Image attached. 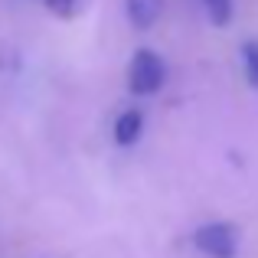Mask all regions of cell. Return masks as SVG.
I'll return each mask as SVG.
<instances>
[{
	"instance_id": "6da1fadb",
	"label": "cell",
	"mask_w": 258,
	"mask_h": 258,
	"mask_svg": "<svg viewBox=\"0 0 258 258\" xmlns=\"http://www.w3.org/2000/svg\"><path fill=\"white\" fill-rule=\"evenodd\" d=\"M167 82V66L154 49H138L127 62V88L134 95H157Z\"/></svg>"
},
{
	"instance_id": "7a4b0ae2",
	"label": "cell",
	"mask_w": 258,
	"mask_h": 258,
	"mask_svg": "<svg viewBox=\"0 0 258 258\" xmlns=\"http://www.w3.org/2000/svg\"><path fill=\"white\" fill-rule=\"evenodd\" d=\"M193 245L206 258H235L239 232H235L232 222H206L193 232Z\"/></svg>"
},
{
	"instance_id": "3957f363",
	"label": "cell",
	"mask_w": 258,
	"mask_h": 258,
	"mask_svg": "<svg viewBox=\"0 0 258 258\" xmlns=\"http://www.w3.org/2000/svg\"><path fill=\"white\" fill-rule=\"evenodd\" d=\"M141 134H144V114H141V108H124V111L114 118L111 124V138L118 147H131L141 141Z\"/></svg>"
},
{
	"instance_id": "277c9868",
	"label": "cell",
	"mask_w": 258,
	"mask_h": 258,
	"mask_svg": "<svg viewBox=\"0 0 258 258\" xmlns=\"http://www.w3.org/2000/svg\"><path fill=\"white\" fill-rule=\"evenodd\" d=\"M124 13L134 30H151L164 13V0H124Z\"/></svg>"
},
{
	"instance_id": "5b68a950",
	"label": "cell",
	"mask_w": 258,
	"mask_h": 258,
	"mask_svg": "<svg viewBox=\"0 0 258 258\" xmlns=\"http://www.w3.org/2000/svg\"><path fill=\"white\" fill-rule=\"evenodd\" d=\"M203 4V10H206V17H209V23L213 26H229L232 23V0H200Z\"/></svg>"
},
{
	"instance_id": "8992f818",
	"label": "cell",
	"mask_w": 258,
	"mask_h": 258,
	"mask_svg": "<svg viewBox=\"0 0 258 258\" xmlns=\"http://www.w3.org/2000/svg\"><path fill=\"white\" fill-rule=\"evenodd\" d=\"M239 56H242V69H245V79H248V85H252V88H258V43H255V39L242 43Z\"/></svg>"
},
{
	"instance_id": "52a82bcc",
	"label": "cell",
	"mask_w": 258,
	"mask_h": 258,
	"mask_svg": "<svg viewBox=\"0 0 258 258\" xmlns=\"http://www.w3.org/2000/svg\"><path fill=\"white\" fill-rule=\"evenodd\" d=\"M43 4L49 7L56 17H66V20H69V17H76V13H79V7H82L85 0H43Z\"/></svg>"
}]
</instances>
